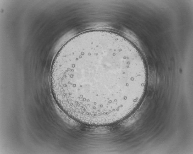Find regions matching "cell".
<instances>
[{"mask_svg":"<svg viewBox=\"0 0 193 154\" xmlns=\"http://www.w3.org/2000/svg\"><path fill=\"white\" fill-rule=\"evenodd\" d=\"M145 67L136 48L119 34L85 32L66 43L55 57L50 76L53 95L76 121L112 124L138 105L147 81Z\"/></svg>","mask_w":193,"mask_h":154,"instance_id":"obj_1","label":"cell"}]
</instances>
